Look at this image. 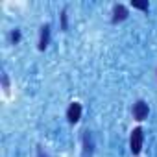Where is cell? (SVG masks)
I'll return each instance as SVG.
<instances>
[{
  "instance_id": "ba28073f",
  "label": "cell",
  "mask_w": 157,
  "mask_h": 157,
  "mask_svg": "<svg viewBox=\"0 0 157 157\" xmlns=\"http://www.w3.org/2000/svg\"><path fill=\"white\" fill-rule=\"evenodd\" d=\"M11 39H13V43H17V41L21 39V33H19V32H13V33H11Z\"/></svg>"
},
{
  "instance_id": "8992f818",
  "label": "cell",
  "mask_w": 157,
  "mask_h": 157,
  "mask_svg": "<svg viewBox=\"0 0 157 157\" xmlns=\"http://www.w3.org/2000/svg\"><path fill=\"white\" fill-rule=\"evenodd\" d=\"M83 144H85V155H91L93 153V139H91L89 131H85V135H83Z\"/></svg>"
},
{
  "instance_id": "5b68a950",
  "label": "cell",
  "mask_w": 157,
  "mask_h": 157,
  "mask_svg": "<svg viewBox=\"0 0 157 157\" xmlns=\"http://www.w3.org/2000/svg\"><path fill=\"white\" fill-rule=\"evenodd\" d=\"M126 17H128V10H126L122 4L115 6V10H113V22H120V21H124Z\"/></svg>"
},
{
  "instance_id": "277c9868",
  "label": "cell",
  "mask_w": 157,
  "mask_h": 157,
  "mask_svg": "<svg viewBox=\"0 0 157 157\" xmlns=\"http://www.w3.org/2000/svg\"><path fill=\"white\" fill-rule=\"evenodd\" d=\"M48 41H50V26H43L41 28V39H39V50H44L48 46Z\"/></svg>"
},
{
  "instance_id": "9c48e42d",
  "label": "cell",
  "mask_w": 157,
  "mask_h": 157,
  "mask_svg": "<svg viewBox=\"0 0 157 157\" xmlns=\"http://www.w3.org/2000/svg\"><path fill=\"white\" fill-rule=\"evenodd\" d=\"M37 153H39V157H48V155H44V153H43V150H41V148L37 150Z\"/></svg>"
},
{
  "instance_id": "3957f363",
  "label": "cell",
  "mask_w": 157,
  "mask_h": 157,
  "mask_svg": "<svg viewBox=\"0 0 157 157\" xmlns=\"http://www.w3.org/2000/svg\"><path fill=\"white\" fill-rule=\"evenodd\" d=\"M133 117H135L137 120H144V118L148 117V104L137 102V104L133 105Z\"/></svg>"
},
{
  "instance_id": "6da1fadb",
  "label": "cell",
  "mask_w": 157,
  "mask_h": 157,
  "mask_svg": "<svg viewBox=\"0 0 157 157\" xmlns=\"http://www.w3.org/2000/svg\"><path fill=\"white\" fill-rule=\"evenodd\" d=\"M129 148H131V151L135 155L140 153V150H142V129L140 128H135L133 129L131 139H129Z\"/></svg>"
},
{
  "instance_id": "52a82bcc",
  "label": "cell",
  "mask_w": 157,
  "mask_h": 157,
  "mask_svg": "<svg viewBox=\"0 0 157 157\" xmlns=\"http://www.w3.org/2000/svg\"><path fill=\"white\" fill-rule=\"evenodd\" d=\"M133 4V8H139V10H148V2H137V0H135V2H131Z\"/></svg>"
},
{
  "instance_id": "7a4b0ae2",
  "label": "cell",
  "mask_w": 157,
  "mask_h": 157,
  "mask_svg": "<svg viewBox=\"0 0 157 157\" xmlns=\"http://www.w3.org/2000/svg\"><path fill=\"white\" fill-rule=\"evenodd\" d=\"M80 117H82V105L78 104V102L70 104V107H68V111H67V118H68V122H70V124H76L78 120H80Z\"/></svg>"
}]
</instances>
